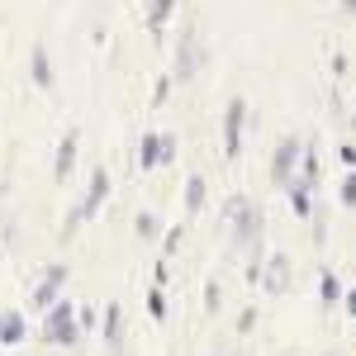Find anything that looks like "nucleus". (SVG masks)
<instances>
[{
  "instance_id": "nucleus-1",
  "label": "nucleus",
  "mask_w": 356,
  "mask_h": 356,
  "mask_svg": "<svg viewBox=\"0 0 356 356\" xmlns=\"http://www.w3.org/2000/svg\"><path fill=\"white\" fill-rule=\"evenodd\" d=\"M295 162H304V143H300V138H280V143H275V157H271V181H275V186L290 191V181H295Z\"/></svg>"
},
{
  "instance_id": "nucleus-2",
  "label": "nucleus",
  "mask_w": 356,
  "mask_h": 356,
  "mask_svg": "<svg viewBox=\"0 0 356 356\" xmlns=\"http://www.w3.org/2000/svg\"><path fill=\"white\" fill-rule=\"evenodd\" d=\"M76 332H81V323H76V309H72V304H53L43 337H48L53 347H67V342H76Z\"/></svg>"
},
{
  "instance_id": "nucleus-3",
  "label": "nucleus",
  "mask_w": 356,
  "mask_h": 356,
  "mask_svg": "<svg viewBox=\"0 0 356 356\" xmlns=\"http://www.w3.org/2000/svg\"><path fill=\"white\" fill-rule=\"evenodd\" d=\"M195 67H200V38H195V24L181 29V43H176V67H171V81H191Z\"/></svg>"
},
{
  "instance_id": "nucleus-4",
  "label": "nucleus",
  "mask_w": 356,
  "mask_h": 356,
  "mask_svg": "<svg viewBox=\"0 0 356 356\" xmlns=\"http://www.w3.org/2000/svg\"><path fill=\"white\" fill-rule=\"evenodd\" d=\"M243 124H247V100H228V114H223V157L228 162L243 152Z\"/></svg>"
},
{
  "instance_id": "nucleus-5",
  "label": "nucleus",
  "mask_w": 356,
  "mask_h": 356,
  "mask_svg": "<svg viewBox=\"0 0 356 356\" xmlns=\"http://www.w3.org/2000/svg\"><path fill=\"white\" fill-rule=\"evenodd\" d=\"M171 138H157V134H143V147H138V166L143 171H152V166H162V162H171Z\"/></svg>"
},
{
  "instance_id": "nucleus-6",
  "label": "nucleus",
  "mask_w": 356,
  "mask_h": 356,
  "mask_svg": "<svg viewBox=\"0 0 356 356\" xmlns=\"http://www.w3.org/2000/svg\"><path fill=\"white\" fill-rule=\"evenodd\" d=\"M105 195H110V176H105V171H95V176H90V191H86V200L76 204V214H81V223L100 214V204H105Z\"/></svg>"
},
{
  "instance_id": "nucleus-7",
  "label": "nucleus",
  "mask_w": 356,
  "mask_h": 356,
  "mask_svg": "<svg viewBox=\"0 0 356 356\" xmlns=\"http://www.w3.org/2000/svg\"><path fill=\"white\" fill-rule=\"evenodd\" d=\"M76 171V134H67L57 143V157H53V181H67Z\"/></svg>"
},
{
  "instance_id": "nucleus-8",
  "label": "nucleus",
  "mask_w": 356,
  "mask_h": 356,
  "mask_svg": "<svg viewBox=\"0 0 356 356\" xmlns=\"http://www.w3.org/2000/svg\"><path fill=\"white\" fill-rule=\"evenodd\" d=\"M290 209H295V219H314V186L309 181H290Z\"/></svg>"
},
{
  "instance_id": "nucleus-9",
  "label": "nucleus",
  "mask_w": 356,
  "mask_h": 356,
  "mask_svg": "<svg viewBox=\"0 0 356 356\" xmlns=\"http://www.w3.org/2000/svg\"><path fill=\"white\" fill-rule=\"evenodd\" d=\"M261 280H266L271 295H285L290 290V257H271V266L261 271Z\"/></svg>"
},
{
  "instance_id": "nucleus-10",
  "label": "nucleus",
  "mask_w": 356,
  "mask_h": 356,
  "mask_svg": "<svg viewBox=\"0 0 356 356\" xmlns=\"http://www.w3.org/2000/svg\"><path fill=\"white\" fill-rule=\"evenodd\" d=\"M62 280H67V266H48L43 285L33 290V300H38V304H53V300H57V290H62Z\"/></svg>"
},
{
  "instance_id": "nucleus-11",
  "label": "nucleus",
  "mask_w": 356,
  "mask_h": 356,
  "mask_svg": "<svg viewBox=\"0 0 356 356\" xmlns=\"http://www.w3.org/2000/svg\"><path fill=\"white\" fill-rule=\"evenodd\" d=\"M0 342H5V347L24 342V318H19V314H0Z\"/></svg>"
},
{
  "instance_id": "nucleus-12",
  "label": "nucleus",
  "mask_w": 356,
  "mask_h": 356,
  "mask_svg": "<svg viewBox=\"0 0 356 356\" xmlns=\"http://www.w3.org/2000/svg\"><path fill=\"white\" fill-rule=\"evenodd\" d=\"M204 195H209V181H204V176H191V181H186V209H191V214L204 209Z\"/></svg>"
},
{
  "instance_id": "nucleus-13",
  "label": "nucleus",
  "mask_w": 356,
  "mask_h": 356,
  "mask_svg": "<svg viewBox=\"0 0 356 356\" xmlns=\"http://www.w3.org/2000/svg\"><path fill=\"white\" fill-rule=\"evenodd\" d=\"M119 337H124V309H119V304H110V309H105V342H110V347H119Z\"/></svg>"
},
{
  "instance_id": "nucleus-14",
  "label": "nucleus",
  "mask_w": 356,
  "mask_h": 356,
  "mask_svg": "<svg viewBox=\"0 0 356 356\" xmlns=\"http://www.w3.org/2000/svg\"><path fill=\"white\" fill-rule=\"evenodd\" d=\"M171 10H176V0H152V10H147V29H152V33H162L166 19H171Z\"/></svg>"
},
{
  "instance_id": "nucleus-15",
  "label": "nucleus",
  "mask_w": 356,
  "mask_h": 356,
  "mask_svg": "<svg viewBox=\"0 0 356 356\" xmlns=\"http://www.w3.org/2000/svg\"><path fill=\"white\" fill-rule=\"evenodd\" d=\"M29 62H33V81L48 90V86H53V67H48V53H43V48H33V53H29Z\"/></svg>"
},
{
  "instance_id": "nucleus-16",
  "label": "nucleus",
  "mask_w": 356,
  "mask_h": 356,
  "mask_svg": "<svg viewBox=\"0 0 356 356\" xmlns=\"http://www.w3.org/2000/svg\"><path fill=\"white\" fill-rule=\"evenodd\" d=\"M337 295H342V280H337L332 271H323V275H318V300H323V304H337Z\"/></svg>"
},
{
  "instance_id": "nucleus-17",
  "label": "nucleus",
  "mask_w": 356,
  "mask_h": 356,
  "mask_svg": "<svg viewBox=\"0 0 356 356\" xmlns=\"http://www.w3.org/2000/svg\"><path fill=\"white\" fill-rule=\"evenodd\" d=\"M186 243V233H181V228H171V233H166V243H162V257L166 261H171V257H176V247Z\"/></svg>"
},
{
  "instance_id": "nucleus-18",
  "label": "nucleus",
  "mask_w": 356,
  "mask_h": 356,
  "mask_svg": "<svg viewBox=\"0 0 356 356\" xmlns=\"http://www.w3.org/2000/svg\"><path fill=\"white\" fill-rule=\"evenodd\" d=\"M342 204H347V209H356V171L342 181Z\"/></svg>"
},
{
  "instance_id": "nucleus-19",
  "label": "nucleus",
  "mask_w": 356,
  "mask_h": 356,
  "mask_svg": "<svg viewBox=\"0 0 356 356\" xmlns=\"http://www.w3.org/2000/svg\"><path fill=\"white\" fill-rule=\"evenodd\" d=\"M147 309H152V318H166V300H162V290H152V295H147Z\"/></svg>"
},
{
  "instance_id": "nucleus-20",
  "label": "nucleus",
  "mask_w": 356,
  "mask_h": 356,
  "mask_svg": "<svg viewBox=\"0 0 356 356\" xmlns=\"http://www.w3.org/2000/svg\"><path fill=\"white\" fill-rule=\"evenodd\" d=\"M166 100H171V76H162L157 90H152V105H166Z\"/></svg>"
},
{
  "instance_id": "nucleus-21",
  "label": "nucleus",
  "mask_w": 356,
  "mask_h": 356,
  "mask_svg": "<svg viewBox=\"0 0 356 356\" xmlns=\"http://www.w3.org/2000/svg\"><path fill=\"white\" fill-rule=\"evenodd\" d=\"M138 233H143V238H157V219H152V214H138Z\"/></svg>"
},
{
  "instance_id": "nucleus-22",
  "label": "nucleus",
  "mask_w": 356,
  "mask_h": 356,
  "mask_svg": "<svg viewBox=\"0 0 356 356\" xmlns=\"http://www.w3.org/2000/svg\"><path fill=\"white\" fill-rule=\"evenodd\" d=\"M219 285H214V280H209V285H204V309H209V314H214V309H219Z\"/></svg>"
},
{
  "instance_id": "nucleus-23",
  "label": "nucleus",
  "mask_w": 356,
  "mask_h": 356,
  "mask_svg": "<svg viewBox=\"0 0 356 356\" xmlns=\"http://www.w3.org/2000/svg\"><path fill=\"white\" fill-rule=\"evenodd\" d=\"M252 323H257V314H252V309H243V318H238V332H252Z\"/></svg>"
},
{
  "instance_id": "nucleus-24",
  "label": "nucleus",
  "mask_w": 356,
  "mask_h": 356,
  "mask_svg": "<svg viewBox=\"0 0 356 356\" xmlns=\"http://www.w3.org/2000/svg\"><path fill=\"white\" fill-rule=\"evenodd\" d=\"M347 309H352V318H356V290H352V295H347Z\"/></svg>"
},
{
  "instance_id": "nucleus-25",
  "label": "nucleus",
  "mask_w": 356,
  "mask_h": 356,
  "mask_svg": "<svg viewBox=\"0 0 356 356\" xmlns=\"http://www.w3.org/2000/svg\"><path fill=\"white\" fill-rule=\"evenodd\" d=\"M342 10H356V0H342Z\"/></svg>"
}]
</instances>
